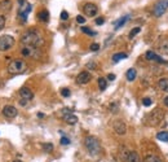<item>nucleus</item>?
<instances>
[{"label":"nucleus","instance_id":"f257e3e1","mask_svg":"<svg viewBox=\"0 0 168 162\" xmlns=\"http://www.w3.org/2000/svg\"><path fill=\"white\" fill-rule=\"evenodd\" d=\"M21 43L23 46H32V47H40L44 40L39 35L36 31H26L22 38H21Z\"/></svg>","mask_w":168,"mask_h":162},{"label":"nucleus","instance_id":"f03ea898","mask_svg":"<svg viewBox=\"0 0 168 162\" xmlns=\"http://www.w3.org/2000/svg\"><path fill=\"white\" fill-rule=\"evenodd\" d=\"M84 145L91 156H98L101 153V144L100 140L94 136H87L84 140Z\"/></svg>","mask_w":168,"mask_h":162},{"label":"nucleus","instance_id":"7ed1b4c3","mask_svg":"<svg viewBox=\"0 0 168 162\" xmlns=\"http://www.w3.org/2000/svg\"><path fill=\"white\" fill-rule=\"evenodd\" d=\"M26 69H27V65H26L23 60H13V61L8 65V71L11 74H14V75L22 74L23 71H26Z\"/></svg>","mask_w":168,"mask_h":162},{"label":"nucleus","instance_id":"20e7f679","mask_svg":"<svg viewBox=\"0 0 168 162\" xmlns=\"http://www.w3.org/2000/svg\"><path fill=\"white\" fill-rule=\"evenodd\" d=\"M21 55L23 57L29 58H39L41 56V52L39 47H32V46H23L21 49Z\"/></svg>","mask_w":168,"mask_h":162},{"label":"nucleus","instance_id":"39448f33","mask_svg":"<svg viewBox=\"0 0 168 162\" xmlns=\"http://www.w3.org/2000/svg\"><path fill=\"white\" fill-rule=\"evenodd\" d=\"M31 12V5L26 2V0H20V9H18V16L22 21L27 20V16Z\"/></svg>","mask_w":168,"mask_h":162},{"label":"nucleus","instance_id":"423d86ee","mask_svg":"<svg viewBox=\"0 0 168 162\" xmlns=\"http://www.w3.org/2000/svg\"><path fill=\"white\" fill-rule=\"evenodd\" d=\"M14 46V38L11 35L0 37V51H8Z\"/></svg>","mask_w":168,"mask_h":162},{"label":"nucleus","instance_id":"0eeeda50","mask_svg":"<svg viewBox=\"0 0 168 162\" xmlns=\"http://www.w3.org/2000/svg\"><path fill=\"white\" fill-rule=\"evenodd\" d=\"M167 9H168V0H159L154 7L153 13L155 17H161V16H163V13Z\"/></svg>","mask_w":168,"mask_h":162},{"label":"nucleus","instance_id":"6e6552de","mask_svg":"<svg viewBox=\"0 0 168 162\" xmlns=\"http://www.w3.org/2000/svg\"><path fill=\"white\" fill-rule=\"evenodd\" d=\"M113 127H114V131L119 135H124L127 132V126L123 121H120V119H117V121L114 122Z\"/></svg>","mask_w":168,"mask_h":162},{"label":"nucleus","instance_id":"1a4fd4ad","mask_svg":"<svg viewBox=\"0 0 168 162\" xmlns=\"http://www.w3.org/2000/svg\"><path fill=\"white\" fill-rule=\"evenodd\" d=\"M83 9H84V13L88 17H94L97 14V12H98V8H97L94 4H92V3H87Z\"/></svg>","mask_w":168,"mask_h":162},{"label":"nucleus","instance_id":"9d476101","mask_svg":"<svg viewBox=\"0 0 168 162\" xmlns=\"http://www.w3.org/2000/svg\"><path fill=\"white\" fill-rule=\"evenodd\" d=\"M17 113H18V112H17V109L14 106H12V105H5L3 108V114L7 118H14L17 115Z\"/></svg>","mask_w":168,"mask_h":162},{"label":"nucleus","instance_id":"9b49d317","mask_svg":"<svg viewBox=\"0 0 168 162\" xmlns=\"http://www.w3.org/2000/svg\"><path fill=\"white\" fill-rule=\"evenodd\" d=\"M89 81H91V74L88 71H82V73H79L78 76H76V82L79 84H87Z\"/></svg>","mask_w":168,"mask_h":162},{"label":"nucleus","instance_id":"f8f14e48","mask_svg":"<svg viewBox=\"0 0 168 162\" xmlns=\"http://www.w3.org/2000/svg\"><path fill=\"white\" fill-rule=\"evenodd\" d=\"M20 95H21V97H22L23 100H27V101H30V100L34 97V93H32L31 90L27 88V87H22V88L20 90Z\"/></svg>","mask_w":168,"mask_h":162},{"label":"nucleus","instance_id":"ddd939ff","mask_svg":"<svg viewBox=\"0 0 168 162\" xmlns=\"http://www.w3.org/2000/svg\"><path fill=\"white\" fill-rule=\"evenodd\" d=\"M126 162H141L140 161V156L137 155V152L135 150H129L126 156Z\"/></svg>","mask_w":168,"mask_h":162},{"label":"nucleus","instance_id":"4468645a","mask_svg":"<svg viewBox=\"0 0 168 162\" xmlns=\"http://www.w3.org/2000/svg\"><path fill=\"white\" fill-rule=\"evenodd\" d=\"M12 9V2L11 0H2L0 2V12H9Z\"/></svg>","mask_w":168,"mask_h":162},{"label":"nucleus","instance_id":"2eb2a0df","mask_svg":"<svg viewBox=\"0 0 168 162\" xmlns=\"http://www.w3.org/2000/svg\"><path fill=\"white\" fill-rule=\"evenodd\" d=\"M64 119H65V122H66V123H69V125H75V123L78 122V117H76V115H74L71 112L65 113Z\"/></svg>","mask_w":168,"mask_h":162},{"label":"nucleus","instance_id":"dca6fc26","mask_svg":"<svg viewBox=\"0 0 168 162\" xmlns=\"http://www.w3.org/2000/svg\"><path fill=\"white\" fill-rule=\"evenodd\" d=\"M146 58L149 60V61H156V62H163V58L159 57L155 52H153V51H147L146 52Z\"/></svg>","mask_w":168,"mask_h":162},{"label":"nucleus","instance_id":"f3484780","mask_svg":"<svg viewBox=\"0 0 168 162\" xmlns=\"http://www.w3.org/2000/svg\"><path fill=\"white\" fill-rule=\"evenodd\" d=\"M159 90H162L164 92H168V78H161L158 82Z\"/></svg>","mask_w":168,"mask_h":162},{"label":"nucleus","instance_id":"a211bd4d","mask_svg":"<svg viewBox=\"0 0 168 162\" xmlns=\"http://www.w3.org/2000/svg\"><path fill=\"white\" fill-rule=\"evenodd\" d=\"M159 49H161L164 55H168V39L161 40V43H159Z\"/></svg>","mask_w":168,"mask_h":162},{"label":"nucleus","instance_id":"6ab92c4d","mask_svg":"<svg viewBox=\"0 0 168 162\" xmlns=\"http://www.w3.org/2000/svg\"><path fill=\"white\" fill-rule=\"evenodd\" d=\"M126 76H127V79L129 81V82H132V81H135L136 79V76H137V71H136V69H129L128 71H127V74H126Z\"/></svg>","mask_w":168,"mask_h":162},{"label":"nucleus","instance_id":"aec40b11","mask_svg":"<svg viewBox=\"0 0 168 162\" xmlns=\"http://www.w3.org/2000/svg\"><path fill=\"white\" fill-rule=\"evenodd\" d=\"M38 17H39V20H40V21H43V22H48V21H49V12H48V11H41V12H39Z\"/></svg>","mask_w":168,"mask_h":162},{"label":"nucleus","instance_id":"412c9836","mask_svg":"<svg viewBox=\"0 0 168 162\" xmlns=\"http://www.w3.org/2000/svg\"><path fill=\"white\" fill-rule=\"evenodd\" d=\"M142 162H163L161 158H159L158 156H154V155H150V156H146L144 158Z\"/></svg>","mask_w":168,"mask_h":162},{"label":"nucleus","instance_id":"4be33fe9","mask_svg":"<svg viewBox=\"0 0 168 162\" xmlns=\"http://www.w3.org/2000/svg\"><path fill=\"white\" fill-rule=\"evenodd\" d=\"M123 58H127V53H123V52L115 53V55L113 56V61L114 62H118V61H120V60H123Z\"/></svg>","mask_w":168,"mask_h":162},{"label":"nucleus","instance_id":"5701e85b","mask_svg":"<svg viewBox=\"0 0 168 162\" xmlns=\"http://www.w3.org/2000/svg\"><path fill=\"white\" fill-rule=\"evenodd\" d=\"M128 18H129L128 16H124V17H123V18H120L118 22H115V29H117V30H118V29H120V27L123 26V25H124V23L128 21Z\"/></svg>","mask_w":168,"mask_h":162},{"label":"nucleus","instance_id":"b1692460","mask_svg":"<svg viewBox=\"0 0 168 162\" xmlns=\"http://www.w3.org/2000/svg\"><path fill=\"white\" fill-rule=\"evenodd\" d=\"M98 87H100V90L101 91H103V90H106V87H108V81H106L105 78H98Z\"/></svg>","mask_w":168,"mask_h":162},{"label":"nucleus","instance_id":"393cba45","mask_svg":"<svg viewBox=\"0 0 168 162\" xmlns=\"http://www.w3.org/2000/svg\"><path fill=\"white\" fill-rule=\"evenodd\" d=\"M156 138H158V140H161V141H168V132H167V131L159 132V134L156 135Z\"/></svg>","mask_w":168,"mask_h":162},{"label":"nucleus","instance_id":"a878e982","mask_svg":"<svg viewBox=\"0 0 168 162\" xmlns=\"http://www.w3.org/2000/svg\"><path fill=\"white\" fill-rule=\"evenodd\" d=\"M43 149H44V152H52L53 150V145H52V144L50 143H47V144H44V145H43Z\"/></svg>","mask_w":168,"mask_h":162},{"label":"nucleus","instance_id":"bb28decb","mask_svg":"<svg viewBox=\"0 0 168 162\" xmlns=\"http://www.w3.org/2000/svg\"><path fill=\"white\" fill-rule=\"evenodd\" d=\"M151 104H153L151 99H149V97H145V99H142V105H144V106H150Z\"/></svg>","mask_w":168,"mask_h":162},{"label":"nucleus","instance_id":"cd10ccee","mask_svg":"<svg viewBox=\"0 0 168 162\" xmlns=\"http://www.w3.org/2000/svg\"><path fill=\"white\" fill-rule=\"evenodd\" d=\"M82 31L85 32V34H88V35H96V32L92 31L91 29H88V27H82Z\"/></svg>","mask_w":168,"mask_h":162},{"label":"nucleus","instance_id":"c85d7f7f","mask_svg":"<svg viewBox=\"0 0 168 162\" xmlns=\"http://www.w3.org/2000/svg\"><path fill=\"white\" fill-rule=\"evenodd\" d=\"M140 31H141V29H140V27H135L133 30H132V31L129 32V38H133V37L136 35V34H138Z\"/></svg>","mask_w":168,"mask_h":162},{"label":"nucleus","instance_id":"c756f323","mask_svg":"<svg viewBox=\"0 0 168 162\" xmlns=\"http://www.w3.org/2000/svg\"><path fill=\"white\" fill-rule=\"evenodd\" d=\"M61 95H62L64 97H69L70 96V90L69 88H62L61 90Z\"/></svg>","mask_w":168,"mask_h":162},{"label":"nucleus","instance_id":"7c9ffc66","mask_svg":"<svg viewBox=\"0 0 168 162\" xmlns=\"http://www.w3.org/2000/svg\"><path fill=\"white\" fill-rule=\"evenodd\" d=\"M4 26H5V18L3 16H0V31L4 29Z\"/></svg>","mask_w":168,"mask_h":162},{"label":"nucleus","instance_id":"2f4dec72","mask_svg":"<svg viewBox=\"0 0 168 162\" xmlns=\"http://www.w3.org/2000/svg\"><path fill=\"white\" fill-rule=\"evenodd\" d=\"M61 144H62V145H69V144H70V139L69 138H65V136H64V138H61Z\"/></svg>","mask_w":168,"mask_h":162},{"label":"nucleus","instance_id":"473e14b6","mask_svg":"<svg viewBox=\"0 0 168 162\" xmlns=\"http://www.w3.org/2000/svg\"><path fill=\"white\" fill-rule=\"evenodd\" d=\"M98 49H100V44H97V43L91 44V51H93V52H96V51H98Z\"/></svg>","mask_w":168,"mask_h":162},{"label":"nucleus","instance_id":"72a5a7b5","mask_svg":"<svg viewBox=\"0 0 168 162\" xmlns=\"http://www.w3.org/2000/svg\"><path fill=\"white\" fill-rule=\"evenodd\" d=\"M69 18V13L66 12V11H62V13H61V20H67Z\"/></svg>","mask_w":168,"mask_h":162},{"label":"nucleus","instance_id":"f704fd0d","mask_svg":"<svg viewBox=\"0 0 168 162\" xmlns=\"http://www.w3.org/2000/svg\"><path fill=\"white\" fill-rule=\"evenodd\" d=\"M76 22H78V23H84V22H85V18H84L83 16H78V17H76Z\"/></svg>","mask_w":168,"mask_h":162},{"label":"nucleus","instance_id":"c9c22d12","mask_svg":"<svg viewBox=\"0 0 168 162\" xmlns=\"http://www.w3.org/2000/svg\"><path fill=\"white\" fill-rule=\"evenodd\" d=\"M103 22H105V20L102 18V17H100V18H97V20H96V23H97V25H102Z\"/></svg>","mask_w":168,"mask_h":162},{"label":"nucleus","instance_id":"e433bc0d","mask_svg":"<svg viewBox=\"0 0 168 162\" xmlns=\"http://www.w3.org/2000/svg\"><path fill=\"white\" fill-rule=\"evenodd\" d=\"M110 109H111L113 113H115V112H117V105H115V104H111V105H110Z\"/></svg>","mask_w":168,"mask_h":162},{"label":"nucleus","instance_id":"4c0bfd02","mask_svg":"<svg viewBox=\"0 0 168 162\" xmlns=\"http://www.w3.org/2000/svg\"><path fill=\"white\" fill-rule=\"evenodd\" d=\"M108 79L109 81H114V79H115V75H114V74H109L108 75Z\"/></svg>","mask_w":168,"mask_h":162},{"label":"nucleus","instance_id":"58836bf2","mask_svg":"<svg viewBox=\"0 0 168 162\" xmlns=\"http://www.w3.org/2000/svg\"><path fill=\"white\" fill-rule=\"evenodd\" d=\"M164 105H166V106H168V96L164 99Z\"/></svg>","mask_w":168,"mask_h":162},{"label":"nucleus","instance_id":"ea45409f","mask_svg":"<svg viewBox=\"0 0 168 162\" xmlns=\"http://www.w3.org/2000/svg\"><path fill=\"white\" fill-rule=\"evenodd\" d=\"M13 162H21V161H18V160H16V161H13Z\"/></svg>","mask_w":168,"mask_h":162}]
</instances>
